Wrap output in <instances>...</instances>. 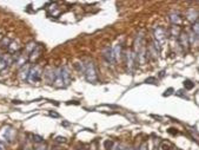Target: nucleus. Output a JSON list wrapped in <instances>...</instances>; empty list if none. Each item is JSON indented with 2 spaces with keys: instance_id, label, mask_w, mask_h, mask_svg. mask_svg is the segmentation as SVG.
Returning <instances> with one entry per match:
<instances>
[{
  "instance_id": "obj_9",
  "label": "nucleus",
  "mask_w": 199,
  "mask_h": 150,
  "mask_svg": "<svg viewBox=\"0 0 199 150\" xmlns=\"http://www.w3.org/2000/svg\"><path fill=\"white\" fill-rule=\"evenodd\" d=\"M170 20H171V23H172L173 25L178 26V25H180V24H182V21H183V18L180 17V14H179V13H177V12H173V13L170 14Z\"/></svg>"
},
{
  "instance_id": "obj_15",
  "label": "nucleus",
  "mask_w": 199,
  "mask_h": 150,
  "mask_svg": "<svg viewBox=\"0 0 199 150\" xmlns=\"http://www.w3.org/2000/svg\"><path fill=\"white\" fill-rule=\"evenodd\" d=\"M171 149H172V147H171V144L169 142H161L160 145L158 147V150H171Z\"/></svg>"
},
{
  "instance_id": "obj_8",
  "label": "nucleus",
  "mask_w": 199,
  "mask_h": 150,
  "mask_svg": "<svg viewBox=\"0 0 199 150\" xmlns=\"http://www.w3.org/2000/svg\"><path fill=\"white\" fill-rule=\"evenodd\" d=\"M178 40H179V44L182 45V47L184 49V50H187L188 49V46H190V40H188V36L184 33V32H182L179 36H178Z\"/></svg>"
},
{
  "instance_id": "obj_13",
  "label": "nucleus",
  "mask_w": 199,
  "mask_h": 150,
  "mask_svg": "<svg viewBox=\"0 0 199 150\" xmlns=\"http://www.w3.org/2000/svg\"><path fill=\"white\" fill-rule=\"evenodd\" d=\"M112 50H113L114 58H115V60L118 62V60L120 59V56H121V45H120V44L114 45L113 47H112Z\"/></svg>"
},
{
  "instance_id": "obj_23",
  "label": "nucleus",
  "mask_w": 199,
  "mask_h": 150,
  "mask_svg": "<svg viewBox=\"0 0 199 150\" xmlns=\"http://www.w3.org/2000/svg\"><path fill=\"white\" fill-rule=\"evenodd\" d=\"M172 92H173V89L172 88H170V89H167L165 92H164V97H166V96H170V95H172Z\"/></svg>"
},
{
  "instance_id": "obj_29",
  "label": "nucleus",
  "mask_w": 199,
  "mask_h": 150,
  "mask_svg": "<svg viewBox=\"0 0 199 150\" xmlns=\"http://www.w3.org/2000/svg\"><path fill=\"white\" fill-rule=\"evenodd\" d=\"M120 150H128V148H124V147H121V149Z\"/></svg>"
},
{
  "instance_id": "obj_3",
  "label": "nucleus",
  "mask_w": 199,
  "mask_h": 150,
  "mask_svg": "<svg viewBox=\"0 0 199 150\" xmlns=\"http://www.w3.org/2000/svg\"><path fill=\"white\" fill-rule=\"evenodd\" d=\"M41 79V69L39 66L31 68L29 75V81L31 83H37Z\"/></svg>"
},
{
  "instance_id": "obj_27",
  "label": "nucleus",
  "mask_w": 199,
  "mask_h": 150,
  "mask_svg": "<svg viewBox=\"0 0 199 150\" xmlns=\"http://www.w3.org/2000/svg\"><path fill=\"white\" fill-rule=\"evenodd\" d=\"M169 132L172 134V135H177V134H178L177 131H174V129H169Z\"/></svg>"
},
{
  "instance_id": "obj_24",
  "label": "nucleus",
  "mask_w": 199,
  "mask_h": 150,
  "mask_svg": "<svg viewBox=\"0 0 199 150\" xmlns=\"http://www.w3.org/2000/svg\"><path fill=\"white\" fill-rule=\"evenodd\" d=\"M139 150H147V143H142V145H140V148Z\"/></svg>"
},
{
  "instance_id": "obj_11",
  "label": "nucleus",
  "mask_w": 199,
  "mask_h": 150,
  "mask_svg": "<svg viewBox=\"0 0 199 150\" xmlns=\"http://www.w3.org/2000/svg\"><path fill=\"white\" fill-rule=\"evenodd\" d=\"M29 66L27 65V64H25L23 68H21V70H20V78H21V81H29Z\"/></svg>"
},
{
  "instance_id": "obj_28",
  "label": "nucleus",
  "mask_w": 199,
  "mask_h": 150,
  "mask_svg": "<svg viewBox=\"0 0 199 150\" xmlns=\"http://www.w3.org/2000/svg\"><path fill=\"white\" fill-rule=\"evenodd\" d=\"M50 115H51V116H53V117H59V115H58V113H54V112H51Z\"/></svg>"
},
{
  "instance_id": "obj_22",
  "label": "nucleus",
  "mask_w": 199,
  "mask_h": 150,
  "mask_svg": "<svg viewBox=\"0 0 199 150\" xmlns=\"http://www.w3.org/2000/svg\"><path fill=\"white\" fill-rule=\"evenodd\" d=\"M56 141H57V142H59V143H65V142H66V138H65V137L58 136L57 138H56Z\"/></svg>"
},
{
  "instance_id": "obj_31",
  "label": "nucleus",
  "mask_w": 199,
  "mask_h": 150,
  "mask_svg": "<svg viewBox=\"0 0 199 150\" xmlns=\"http://www.w3.org/2000/svg\"><path fill=\"white\" fill-rule=\"evenodd\" d=\"M80 150H85V149H80Z\"/></svg>"
},
{
  "instance_id": "obj_21",
  "label": "nucleus",
  "mask_w": 199,
  "mask_h": 150,
  "mask_svg": "<svg viewBox=\"0 0 199 150\" xmlns=\"http://www.w3.org/2000/svg\"><path fill=\"white\" fill-rule=\"evenodd\" d=\"M145 82L150 83V84H157V79L156 78H153V77H150V78H147Z\"/></svg>"
},
{
  "instance_id": "obj_5",
  "label": "nucleus",
  "mask_w": 199,
  "mask_h": 150,
  "mask_svg": "<svg viewBox=\"0 0 199 150\" xmlns=\"http://www.w3.org/2000/svg\"><path fill=\"white\" fill-rule=\"evenodd\" d=\"M166 40V31L160 26H157L155 28V41H157L158 44H163Z\"/></svg>"
},
{
  "instance_id": "obj_7",
  "label": "nucleus",
  "mask_w": 199,
  "mask_h": 150,
  "mask_svg": "<svg viewBox=\"0 0 199 150\" xmlns=\"http://www.w3.org/2000/svg\"><path fill=\"white\" fill-rule=\"evenodd\" d=\"M41 52H43V46L41 45H37L34 47V50L31 52V55H29V62H37V59L40 57Z\"/></svg>"
},
{
  "instance_id": "obj_30",
  "label": "nucleus",
  "mask_w": 199,
  "mask_h": 150,
  "mask_svg": "<svg viewBox=\"0 0 199 150\" xmlns=\"http://www.w3.org/2000/svg\"><path fill=\"white\" fill-rule=\"evenodd\" d=\"M91 150H96V148H94V145H93V147L91 148Z\"/></svg>"
},
{
  "instance_id": "obj_25",
  "label": "nucleus",
  "mask_w": 199,
  "mask_h": 150,
  "mask_svg": "<svg viewBox=\"0 0 199 150\" xmlns=\"http://www.w3.org/2000/svg\"><path fill=\"white\" fill-rule=\"evenodd\" d=\"M0 150H6V147H5V144L0 141Z\"/></svg>"
},
{
  "instance_id": "obj_1",
  "label": "nucleus",
  "mask_w": 199,
  "mask_h": 150,
  "mask_svg": "<svg viewBox=\"0 0 199 150\" xmlns=\"http://www.w3.org/2000/svg\"><path fill=\"white\" fill-rule=\"evenodd\" d=\"M80 66H81V71L84 72L86 79H87L88 82L90 83L97 82V78H98V76H97V70H96V66H94V64H93L92 62H87L86 64H83V63H81Z\"/></svg>"
},
{
  "instance_id": "obj_19",
  "label": "nucleus",
  "mask_w": 199,
  "mask_h": 150,
  "mask_svg": "<svg viewBox=\"0 0 199 150\" xmlns=\"http://www.w3.org/2000/svg\"><path fill=\"white\" fill-rule=\"evenodd\" d=\"M33 141L38 144V143H43L44 138L41 136H39V135H33Z\"/></svg>"
},
{
  "instance_id": "obj_10",
  "label": "nucleus",
  "mask_w": 199,
  "mask_h": 150,
  "mask_svg": "<svg viewBox=\"0 0 199 150\" xmlns=\"http://www.w3.org/2000/svg\"><path fill=\"white\" fill-rule=\"evenodd\" d=\"M61 72H63V78H64V83H65V86H67L70 82H71V73L69 71V69L66 66H63L61 68Z\"/></svg>"
},
{
  "instance_id": "obj_18",
  "label": "nucleus",
  "mask_w": 199,
  "mask_h": 150,
  "mask_svg": "<svg viewBox=\"0 0 199 150\" xmlns=\"http://www.w3.org/2000/svg\"><path fill=\"white\" fill-rule=\"evenodd\" d=\"M197 15H198V13H197L194 10H190V12L187 14V18H188L190 20H196V19H197Z\"/></svg>"
},
{
  "instance_id": "obj_6",
  "label": "nucleus",
  "mask_w": 199,
  "mask_h": 150,
  "mask_svg": "<svg viewBox=\"0 0 199 150\" xmlns=\"http://www.w3.org/2000/svg\"><path fill=\"white\" fill-rule=\"evenodd\" d=\"M104 58H105V60L109 63V64H111V65H114L115 64V58H114V55H113V50L111 49V47H106L105 49V51H104Z\"/></svg>"
},
{
  "instance_id": "obj_12",
  "label": "nucleus",
  "mask_w": 199,
  "mask_h": 150,
  "mask_svg": "<svg viewBox=\"0 0 199 150\" xmlns=\"http://www.w3.org/2000/svg\"><path fill=\"white\" fill-rule=\"evenodd\" d=\"M12 63V58L8 56H1L0 57V70L5 69L7 65H10Z\"/></svg>"
},
{
  "instance_id": "obj_4",
  "label": "nucleus",
  "mask_w": 199,
  "mask_h": 150,
  "mask_svg": "<svg viewBox=\"0 0 199 150\" xmlns=\"http://www.w3.org/2000/svg\"><path fill=\"white\" fill-rule=\"evenodd\" d=\"M126 59H127V70L130 72H132L134 68H136V63L138 62V58L136 52H132V51H128L127 55H126Z\"/></svg>"
},
{
  "instance_id": "obj_17",
  "label": "nucleus",
  "mask_w": 199,
  "mask_h": 150,
  "mask_svg": "<svg viewBox=\"0 0 199 150\" xmlns=\"http://www.w3.org/2000/svg\"><path fill=\"white\" fill-rule=\"evenodd\" d=\"M184 88L186 90H191V89L194 88V83L188 81V79H186V81H184Z\"/></svg>"
},
{
  "instance_id": "obj_14",
  "label": "nucleus",
  "mask_w": 199,
  "mask_h": 150,
  "mask_svg": "<svg viewBox=\"0 0 199 150\" xmlns=\"http://www.w3.org/2000/svg\"><path fill=\"white\" fill-rule=\"evenodd\" d=\"M7 50H8V52H11V53H15V51L19 50V45H18V43L11 41V44H10L8 47H7Z\"/></svg>"
},
{
  "instance_id": "obj_2",
  "label": "nucleus",
  "mask_w": 199,
  "mask_h": 150,
  "mask_svg": "<svg viewBox=\"0 0 199 150\" xmlns=\"http://www.w3.org/2000/svg\"><path fill=\"white\" fill-rule=\"evenodd\" d=\"M0 137H1L4 141L11 143V142L14 141L15 130L12 128V126H5V128L1 130V132H0Z\"/></svg>"
},
{
  "instance_id": "obj_16",
  "label": "nucleus",
  "mask_w": 199,
  "mask_h": 150,
  "mask_svg": "<svg viewBox=\"0 0 199 150\" xmlns=\"http://www.w3.org/2000/svg\"><path fill=\"white\" fill-rule=\"evenodd\" d=\"M192 32L199 38V20L196 21V23H193V25H192Z\"/></svg>"
},
{
  "instance_id": "obj_20",
  "label": "nucleus",
  "mask_w": 199,
  "mask_h": 150,
  "mask_svg": "<svg viewBox=\"0 0 199 150\" xmlns=\"http://www.w3.org/2000/svg\"><path fill=\"white\" fill-rule=\"evenodd\" d=\"M34 150H46V145L44 143H38V144H35Z\"/></svg>"
},
{
  "instance_id": "obj_26",
  "label": "nucleus",
  "mask_w": 199,
  "mask_h": 150,
  "mask_svg": "<svg viewBox=\"0 0 199 150\" xmlns=\"http://www.w3.org/2000/svg\"><path fill=\"white\" fill-rule=\"evenodd\" d=\"M120 149H121V145H119V144H115L112 150H120Z\"/></svg>"
}]
</instances>
